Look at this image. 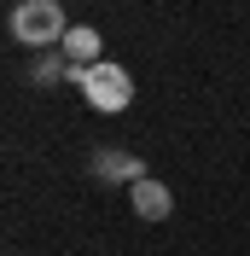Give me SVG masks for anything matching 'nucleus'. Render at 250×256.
<instances>
[{"label":"nucleus","instance_id":"1","mask_svg":"<svg viewBox=\"0 0 250 256\" xmlns=\"http://www.w3.org/2000/svg\"><path fill=\"white\" fill-rule=\"evenodd\" d=\"M88 105L94 111H128V99H134V76H128L122 64H88V70H70Z\"/></svg>","mask_w":250,"mask_h":256},{"label":"nucleus","instance_id":"2","mask_svg":"<svg viewBox=\"0 0 250 256\" xmlns=\"http://www.w3.org/2000/svg\"><path fill=\"white\" fill-rule=\"evenodd\" d=\"M12 35L24 47H47V41H64L70 24H64V6L58 0H24L12 12Z\"/></svg>","mask_w":250,"mask_h":256},{"label":"nucleus","instance_id":"3","mask_svg":"<svg viewBox=\"0 0 250 256\" xmlns=\"http://www.w3.org/2000/svg\"><path fill=\"white\" fill-rule=\"evenodd\" d=\"M128 204H134L140 222H163V216L174 210V198H169L163 180H134V186H128Z\"/></svg>","mask_w":250,"mask_h":256},{"label":"nucleus","instance_id":"4","mask_svg":"<svg viewBox=\"0 0 250 256\" xmlns=\"http://www.w3.org/2000/svg\"><path fill=\"white\" fill-rule=\"evenodd\" d=\"M94 175L105 180V186H134V180H146V169H140V158H128V152H99Z\"/></svg>","mask_w":250,"mask_h":256},{"label":"nucleus","instance_id":"5","mask_svg":"<svg viewBox=\"0 0 250 256\" xmlns=\"http://www.w3.org/2000/svg\"><path fill=\"white\" fill-rule=\"evenodd\" d=\"M64 58H70V70H88V64L99 58V30H88V24L70 30L64 35Z\"/></svg>","mask_w":250,"mask_h":256}]
</instances>
